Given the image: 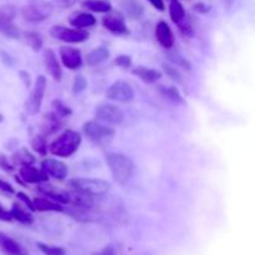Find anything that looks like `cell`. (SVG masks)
Here are the masks:
<instances>
[{
    "mask_svg": "<svg viewBox=\"0 0 255 255\" xmlns=\"http://www.w3.org/2000/svg\"><path fill=\"white\" fill-rule=\"evenodd\" d=\"M106 163L111 172L112 178L116 183L121 184V186L128 183L134 172V164L127 154L119 153V152L107 153Z\"/></svg>",
    "mask_w": 255,
    "mask_h": 255,
    "instance_id": "6da1fadb",
    "label": "cell"
},
{
    "mask_svg": "<svg viewBox=\"0 0 255 255\" xmlns=\"http://www.w3.org/2000/svg\"><path fill=\"white\" fill-rule=\"evenodd\" d=\"M81 134L76 131L62 132L50 146V152L56 157H70L79 149L81 144Z\"/></svg>",
    "mask_w": 255,
    "mask_h": 255,
    "instance_id": "7a4b0ae2",
    "label": "cell"
},
{
    "mask_svg": "<svg viewBox=\"0 0 255 255\" xmlns=\"http://www.w3.org/2000/svg\"><path fill=\"white\" fill-rule=\"evenodd\" d=\"M54 11V4L47 0H27L21 7L22 19L27 22H41L49 19Z\"/></svg>",
    "mask_w": 255,
    "mask_h": 255,
    "instance_id": "3957f363",
    "label": "cell"
},
{
    "mask_svg": "<svg viewBox=\"0 0 255 255\" xmlns=\"http://www.w3.org/2000/svg\"><path fill=\"white\" fill-rule=\"evenodd\" d=\"M69 186L75 191L84 192L92 197L105 196L111 189V184L100 178H74L69 181Z\"/></svg>",
    "mask_w": 255,
    "mask_h": 255,
    "instance_id": "277c9868",
    "label": "cell"
},
{
    "mask_svg": "<svg viewBox=\"0 0 255 255\" xmlns=\"http://www.w3.org/2000/svg\"><path fill=\"white\" fill-rule=\"evenodd\" d=\"M82 129H84L85 136L97 146H106L115 136V129L112 127L102 125L97 121H87L82 126Z\"/></svg>",
    "mask_w": 255,
    "mask_h": 255,
    "instance_id": "5b68a950",
    "label": "cell"
},
{
    "mask_svg": "<svg viewBox=\"0 0 255 255\" xmlns=\"http://www.w3.org/2000/svg\"><path fill=\"white\" fill-rule=\"evenodd\" d=\"M16 6L12 4L1 5L0 6V34L7 37L17 39L19 37V29L14 25V19L16 17Z\"/></svg>",
    "mask_w": 255,
    "mask_h": 255,
    "instance_id": "8992f818",
    "label": "cell"
},
{
    "mask_svg": "<svg viewBox=\"0 0 255 255\" xmlns=\"http://www.w3.org/2000/svg\"><path fill=\"white\" fill-rule=\"evenodd\" d=\"M45 91H46V77L44 75H39L35 80L34 87L30 94V97L25 102V110L29 115H36L41 109L42 100H44Z\"/></svg>",
    "mask_w": 255,
    "mask_h": 255,
    "instance_id": "52a82bcc",
    "label": "cell"
},
{
    "mask_svg": "<svg viewBox=\"0 0 255 255\" xmlns=\"http://www.w3.org/2000/svg\"><path fill=\"white\" fill-rule=\"evenodd\" d=\"M50 35L54 39L60 41L67 42V44H80L89 39V32L81 29H69L61 25H55L50 29Z\"/></svg>",
    "mask_w": 255,
    "mask_h": 255,
    "instance_id": "ba28073f",
    "label": "cell"
},
{
    "mask_svg": "<svg viewBox=\"0 0 255 255\" xmlns=\"http://www.w3.org/2000/svg\"><path fill=\"white\" fill-rule=\"evenodd\" d=\"M106 97L109 100H112V101L126 104V102H129L133 100V87H132L131 84H128L127 81L119 80V81L114 82V84L107 89Z\"/></svg>",
    "mask_w": 255,
    "mask_h": 255,
    "instance_id": "9c48e42d",
    "label": "cell"
},
{
    "mask_svg": "<svg viewBox=\"0 0 255 255\" xmlns=\"http://www.w3.org/2000/svg\"><path fill=\"white\" fill-rule=\"evenodd\" d=\"M96 117L105 124L119 126L124 122L125 115L120 107L112 104H101L96 109Z\"/></svg>",
    "mask_w": 255,
    "mask_h": 255,
    "instance_id": "30bf717a",
    "label": "cell"
},
{
    "mask_svg": "<svg viewBox=\"0 0 255 255\" xmlns=\"http://www.w3.org/2000/svg\"><path fill=\"white\" fill-rule=\"evenodd\" d=\"M41 169L46 173L47 177H52L57 181H64L69 173L66 164L55 158H45L41 162Z\"/></svg>",
    "mask_w": 255,
    "mask_h": 255,
    "instance_id": "8fae6325",
    "label": "cell"
},
{
    "mask_svg": "<svg viewBox=\"0 0 255 255\" xmlns=\"http://www.w3.org/2000/svg\"><path fill=\"white\" fill-rule=\"evenodd\" d=\"M60 59L62 65L69 70H77L82 66V56L79 49L70 46L60 47Z\"/></svg>",
    "mask_w": 255,
    "mask_h": 255,
    "instance_id": "7c38bea8",
    "label": "cell"
},
{
    "mask_svg": "<svg viewBox=\"0 0 255 255\" xmlns=\"http://www.w3.org/2000/svg\"><path fill=\"white\" fill-rule=\"evenodd\" d=\"M94 203V197L90 196V194L80 191H75V189L70 192L66 191V204H70L74 208L86 211V209L92 208Z\"/></svg>",
    "mask_w": 255,
    "mask_h": 255,
    "instance_id": "4fadbf2b",
    "label": "cell"
},
{
    "mask_svg": "<svg viewBox=\"0 0 255 255\" xmlns=\"http://www.w3.org/2000/svg\"><path fill=\"white\" fill-rule=\"evenodd\" d=\"M42 61H44V66L46 69V71L49 72L50 76L55 81H60L62 77V69L60 66V62L57 60L54 50L45 49L44 54H42Z\"/></svg>",
    "mask_w": 255,
    "mask_h": 255,
    "instance_id": "5bb4252c",
    "label": "cell"
},
{
    "mask_svg": "<svg viewBox=\"0 0 255 255\" xmlns=\"http://www.w3.org/2000/svg\"><path fill=\"white\" fill-rule=\"evenodd\" d=\"M102 25H104L105 29H107L110 32H112L115 35H125L128 32L124 16L121 14H119V12L106 15L102 19Z\"/></svg>",
    "mask_w": 255,
    "mask_h": 255,
    "instance_id": "9a60e30c",
    "label": "cell"
},
{
    "mask_svg": "<svg viewBox=\"0 0 255 255\" xmlns=\"http://www.w3.org/2000/svg\"><path fill=\"white\" fill-rule=\"evenodd\" d=\"M19 177L22 179L24 183L29 184H39L41 182L47 181V176L41 168L37 169L35 167H32V164L30 166H21L19 169Z\"/></svg>",
    "mask_w": 255,
    "mask_h": 255,
    "instance_id": "2e32d148",
    "label": "cell"
},
{
    "mask_svg": "<svg viewBox=\"0 0 255 255\" xmlns=\"http://www.w3.org/2000/svg\"><path fill=\"white\" fill-rule=\"evenodd\" d=\"M156 39L163 49L169 50L174 45V36L171 27L166 21L161 20L156 26Z\"/></svg>",
    "mask_w": 255,
    "mask_h": 255,
    "instance_id": "e0dca14e",
    "label": "cell"
},
{
    "mask_svg": "<svg viewBox=\"0 0 255 255\" xmlns=\"http://www.w3.org/2000/svg\"><path fill=\"white\" fill-rule=\"evenodd\" d=\"M0 249L5 255H27L26 251L9 236L0 233Z\"/></svg>",
    "mask_w": 255,
    "mask_h": 255,
    "instance_id": "ac0fdd59",
    "label": "cell"
},
{
    "mask_svg": "<svg viewBox=\"0 0 255 255\" xmlns=\"http://www.w3.org/2000/svg\"><path fill=\"white\" fill-rule=\"evenodd\" d=\"M31 211L34 212H64V207L50 198L37 197L31 201Z\"/></svg>",
    "mask_w": 255,
    "mask_h": 255,
    "instance_id": "d6986e66",
    "label": "cell"
},
{
    "mask_svg": "<svg viewBox=\"0 0 255 255\" xmlns=\"http://www.w3.org/2000/svg\"><path fill=\"white\" fill-rule=\"evenodd\" d=\"M132 75L138 77L141 81L146 82V84H154L158 81L162 77V72L159 70L151 69L147 66H137L132 70Z\"/></svg>",
    "mask_w": 255,
    "mask_h": 255,
    "instance_id": "ffe728a7",
    "label": "cell"
},
{
    "mask_svg": "<svg viewBox=\"0 0 255 255\" xmlns=\"http://www.w3.org/2000/svg\"><path fill=\"white\" fill-rule=\"evenodd\" d=\"M10 214H11L12 219H15L19 223L24 224V226H30V224L34 223V217H32V214L30 212H27L26 207L20 203L12 204L11 209H10Z\"/></svg>",
    "mask_w": 255,
    "mask_h": 255,
    "instance_id": "44dd1931",
    "label": "cell"
},
{
    "mask_svg": "<svg viewBox=\"0 0 255 255\" xmlns=\"http://www.w3.org/2000/svg\"><path fill=\"white\" fill-rule=\"evenodd\" d=\"M110 57V50L106 46H99L86 55V64L89 66H99L107 61Z\"/></svg>",
    "mask_w": 255,
    "mask_h": 255,
    "instance_id": "7402d4cb",
    "label": "cell"
},
{
    "mask_svg": "<svg viewBox=\"0 0 255 255\" xmlns=\"http://www.w3.org/2000/svg\"><path fill=\"white\" fill-rule=\"evenodd\" d=\"M121 6L127 16L132 20L141 19L144 14V6L138 0H125L121 2Z\"/></svg>",
    "mask_w": 255,
    "mask_h": 255,
    "instance_id": "603a6c76",
    "label": "cell"
},
{
    "mask_svg": "<svg viewBox=\"0 0 255 255\" xmlns=\"http://www.w3.org/2000/svg\"><path fill=\"white\" fill-rule=\"evenodd\" d=\"M70 24L76 29H86V27H91L96 25V17L89 12H80V14L74 15L70 19Z\"/></svg>",
    "mask_w": 255,
    "mask_h": 255,
    "instance_id": "cb8c5ba5",
    "label": "cell"
},
{
    "mask_svg": "<svg viewBox=\"0 0 255 255\" xmlns=\"http://www.w3.org/2000/svg\"><path fill=\"white\" fill-rule=\"evenodd\" d=\"M60 119L61 117L57 116L55 112L45 115L44 119H42V132H44V134H51L56 132L61 127Z\"/></svg>",
    "mask_w": 255,
    "mask_h": 255,
    "instance_id": "d4e9b609",
    "label": "cell"
},
{
    "mask_svg": "<svg viewBox=\"0 0 255 255\" xmlns=\"http://www.w3.org/2000/svg\"><path fill=\"white\" fill-rule=\"evenodd\" d=\"M82 6L92 12H110L112 10V5L109 0H84Z\"/></svg>",
    "mask_w": 255,
    "mask_h": 255,
    "instance_id": "484cf974",
    "label": "cell"
},
{
    "mask_svg": "<svg viewBox=\"0 0 255 255\" xmlns=\"http://www.w3.org/2000/svg\"><path fill=\"white\" fill-rule=\"evenodd\" d=\"M41 193H44L47 198L52 199V201L57 202L60 204H66V191H60L54 186H41L39 188Z\"/></svg>",
    "mask_w": 255,
    "mask_h": 255,
    "instance_id": "4316f807",
    "label": "cell"
},
{
    "mask_svg": "<svg viewBox=\"0 0 255 255\" xmlns=\"http://www.w3.org/2000/svg\"><path fill=\"white\" fill-rule=\"evenodd\" d=\"M12 164H19L21 166H30V164L35 163L36 158L34 157V154L30 153L26 148H21L19 151H16L15 153H12L11 156Z\"/></svg>",
    "mask_w": 255,
    "mask_h": 255,
    "instance_id": "83f0119b",
    "label": "cell"
},
{
    "mask_svg": "<svg viewBox=\"0 0 255 255\" xmlns=\"http://www.w3.org/2000/svg\"><path fill=\"white\" fill-rule=\"evenodd\" d=\"M169 16L174 24L178 25L186 17V10L179 0H171L169 2Z\"/></svg>",
    "mask_w": 255,
    "mask_h": 255,
    "instance_id": "f1b7e54d",
    "label": "cell"
},
{
    "mask_svg": "<svg viewBox=\"0 0 255 255\" xmlns=\"http://www.w3.org/2000/svg\"><path fill=\"white\" fill-rule=\"evenodd\" d=\"M159 92L163 95L166 99H168L169 101L174 102V104H184V100L182 97V95L179 94L178 89L176 86H159Z\"/></svg>",
    "mask_w": 255,
    "mask_h": 255,
    "instance_id": "f546056e",
    "label": "cell"
},
{
    "mask_svg": "<svg viewBox=\"0 0 255 255\" xmlns=\"http://www.w3.org/2000/svg\"><path fill=\"white\" fill-rule=\"evenodd\" d=\"M25 41L27 42L30 47H31L34 51H40L44 45V40H42V36L36 31H26L24 34Z\"/></svg>",
    "mask_w": 255,
    "mask_h": 255,
    "instance_id": "4dcf8cb0",
    "label": "cell"
},
{
    "mask_svg": "<svg viewBox=\"0 0 255 255\" xmlns=\"http://www.w3.org/2000/svg\"><path fill=\"white\" fill-rule=\"evenodd\" d=\"M30 144H31L32 149L36 152L40 156L45 157L47 153V146H46V139H45L44 136L41 134H37V136H34L30 141Z\"/></svg>",
    "mask_w": 255,
    "mask_h": 255,
    "instance_id": "1f68e13d",
    "label": "cell"
},
{
    "mask_svg": "<svg viewBox=\"0 0 255 255\" xmlns=\"http://www.w3.org/2000/svg\"><path fill=\"white\" fill-rule=\"evenodd\" d=\"M162 67H163L164 74H166L168 77H171L173 81L178 82V84H182V82H183V77H182V74L179 72L178 67L169 64H163L162 65Z\"/></svg>",
    "mask_w": 255,
    "mask_h": 255,
    "instance_id": "d6a6232c",
    "label": "cell"
},
{
    "mask_svg": "<svg viewBox=\"0 0 255 255\" xmlns=\"http://www.w3.org/2000/svg\"><path fill=\"white\" fill-rule=\"evenodd\" d=\"M52 107H54L55 114L60 117H69L72 114L71 109L66 106L62 101H60V100H54L52 101Z\"/></svg>",
    "mask_w": 255,
    "mask_h": 255,
    "instance_id": "836d02e7",
    "label": "cell"
},
{
    "mask_svg": "<svg viewBox=\"0 0 255 255\" xmlns=\"http://www.w3.org/2000/svg\"><path fill=\"white\" fill-rule=\"evenodd\" d=\"M37 248L45 255H65V251L61 247L49 246V244L45 243H37Z\"/></svg>",
    "mask_w": 255,
    "mask_h": 255,
    "instance_id": "e575fe53",
    "label": "cell"
},
{
    "mask_svg": "<svg viewBox=\"0 0 255 255\" xmlns=\"http://www.w3.org/2000/svg\"><path fill=\"white\" fill-rule=\"evenodd\" d=\"M87 89V80L85 79L82 75H79L74 79V82H72V92L75 95H80Z\"/></svg>",
    "mask_w": 255,
    "mask_h": 255,
    "instance_id": "d590c367",
    "label": "cell"
},
{
    "mask_svg": "<svg viewBox=\"0 0 255 255\" xmlns=\"http://www.w3.org/2000/svg\"><path fill=\"white\" fill-rule=\"evenodd\" d=\"M169 60H171L173 64H176V66H182L186 70H191V64H189L188 60L186 57H183L179 54H169L168 55Z\"/></svg>",
    "mask_w": 255,
    "mask_h": 255,
    "instance_id": "8d00e7d4",
    "label": "cell"
},
{
    "mask_svg": "<svg viewBox=\"0 0 255 255\" xmlns=\"http://www.w3.org/2000/svg\"><path fill=\"white\" fill-rule=\"evenodd\" d=\"M178 27H179V31H181L183 35H186V36H192V35H193L194 27L193 25H192V22L187 19V16L179 22Z\"/></svg>",
    "mask_w": 255,
    "mask_h": 255,
    "instance_id": "74e56055",
    "label": "cell"
},
{
    "mask_svg": "<svg viewBox=\"0 0 255 255\" xmlns=\"http://www.w3.org/2000/svg\"><path fill=\"white\" fill-rule=\"evenodd\" d=\"M115 64L117 66L122 67V69H128L132 65V60L128 55H119V56L115 59Z\"/></svg>",
    "mask_w": 255,
    "mask_h": 255,
    "instance_id": "f35d334b",
    "label": "cell"
},
{
    "mask_svg": "<svg viewBox=\"0 0 255 255\" xmlns=\"http://www.w3.org/2000/svg\"><path fill=\"white\" fill-rule=\"evenodd\" d=\"M0 168L4 169L5 172H11L14 169V164L11 162H9V159L6 158V156L4 154H0Z\"/></svg>",
    "mask_w": 255,
    "mask_h": 255,
    "instance_id": "ab89813d",
    "label": "cell"
},
{
    "mask_svg": "<svg viewBox=\"0 0 255 255\" xmlns=\"http://www.w3.org/2000/svg\"><path fill=\"white\" fill-rule=\"evenodd\" d=\"M77 1H79V0H52L54 5H56V6L59 7H62V9L74 6Z\"/></svg>",
    "mask_w": 255,
    "mask_h": 255,
    "instance_id": "60d3db41",
    "label": "cell"
},
{
    "mask_svg": "<svg viewBox=\"0 0 255 255\" xmlns=\"http://www.w3.org/2000/svg\"><path fill=\"white\" fill-rule=\"evenodd\" d=\"M0 191H2L4 193H7V194L16 193L14 189V187H12L10 183H7V182L2 181V179H0Z\"/></svg>",
    "mask_w": 255,
    "mask_h": 255,
    "instance_id": "b9f144b4",
    "label": "cell"
},
{
    "mask_svg": "<svg viewBox=\"0 0 255 255\" xmlns=\"http://www.w3.org/2000/svg\"><path fill=\"white\" fill-rule=\"evenodd\" d=\"M0 221L1 222H11L12 221L10 211H6L1 203H0Z\"/></svg>",
    "mask_w": 255,
    "mask_h": 255,
    "instance_id": "7bdbcfd3",
    "label": "cell"
},
{
    "mask_svg": "<svg viewBox=\"0 0 255 255\" xmlns=\"http://www.w3.org/2000/svg\"><path fill=\"white\" fill-rule=\"evenodd\" d=\"M16 197L20 199V201L22 202V203H24L25 207H27V208H29L30 211H31V199H30L29 197L26 196V194L22 193V192H17Z\"/></svg>",
    "mask_w": 255,
    "mask_h": 255,
    "instance_id": "ee69618b",
    "label": "cell"
},
{
    "mask_svg": "<svg viewBox=\"0 0 255 255\" xmlns=\"http://www.w3.org/2000/svg\"><path fill=\"white\" fill-rule=\"evenodd\" d=\"M194 10H196L197 12H199V14H207V12L211 10V7H209L208 5L204 4V2H197V4L194 5Z\"/></svg>",
    "mask_w": 255,
    "mask_h": 255,
    "instance_id": "f6af8a7d",
    "label": "cell"
},
{
    "mask_svg": "<svg viewBox=\"0 0 255 255\" xmlns=\"http://www.w3.org/2000/svg\"><path fill=\"white\" fill-rule=\"evenodd\" d=\"M149 4L154 7V9L159 10V11H163L164 10V1L163 0H148Z\"/></svg>",
    "mask_w": 255,
    "mask_h": 255,
    "instance_id": "bcb514c9",
    "label": "cell"
},
{
    "mask_svg": "<svg viewBox=\"0 0 255 255\" xmlns=\"http://www.w3.org/2000/svg\"><path fill=\"white\" fill-rule=\"evenodd\" d=\"M20 76H21V80L24 81L25 86L29 87L30 86V77H29V74L25 71H20Z\"/></svg>",
    "mask_w": 255,
    "mask_h": 255,
    "instance_id": "7dc6e473",
    "label": "cell"
},
{
    "mask_svg": "<svg viewBox=\"0 0 255 255\" xmlns=\"http://www.w3.org/2000/svg\"><path fill=\"white\" fill-rule=\"evenodd\" d=\"M97 255H116V254H115V251L112 247H106V248L102 249V251Z\"/></svg>",
    "mask_w": 255,
    "mask_h": 255,
    "instance_id": "c3c4849f",
    "label": "cell"
},
{
    "mask_svg": "<svg viewBox=\"0 0 255 255\" xmlns=\"http://www.w3.org/2000/svg\"><path fill=\"white\" fill-rule=\"evenodd\" d=\"M2 121H4V116H2V115L0 114V122H2Z\"/></svg>",
    "mask_w": 255,
    "mask_h": 255,
    "instance_id": "681fc988",
    "label": "cell"
}]
</instances>
